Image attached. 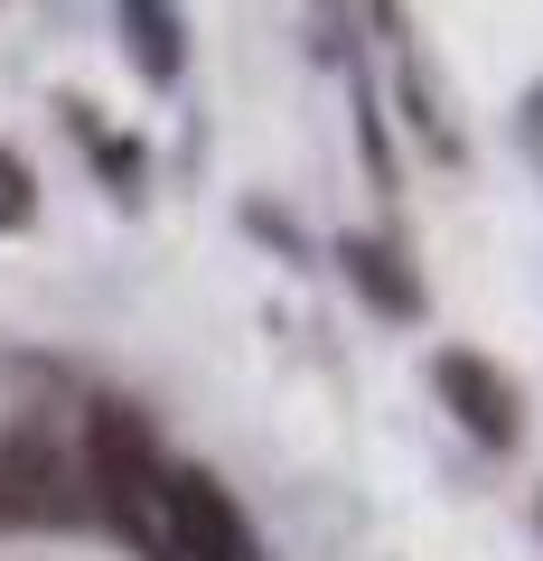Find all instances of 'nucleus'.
Returning a JSON list of instances; mask_svg holds the SVG:
<instances>
[{
	"mask_svg": "<svg viewBox=\"0 0 543 561\" xmlns=\"http://www.w3.org/2000/svg\"><path fill=\"white\" fill-rule=\"evenodd\" d=\"M160 440H150V421L132 412V402H94L84 412V486H94V515L113 524V534H132L150 561H160Z\"/></svg>",
	"mask_w": 543,
	"mask_h": 561,
	"instance_id": "nucleus-1",
	"label": "nucleus"
},
{
	"mask_svg": "<svg viewBox=\"0 0 543 561\" xmlns=\"http://www.w3.org/2000/svg\"><path fill=\"white\" fill-rule=\"evenodd\" d=\"M160 561H253V524L206 468L160 478Z\"/></svg>",
	"mask_w": 543,
	"mask_h": 561,
	"instance_id": "nucleus-2",
	"label": "nucleus"
},
{
	"mask_svg": "<svg viewBox=\"0 0 543 561\" xmlns=\"http://www.w3.org/2000/svg\"><path fill=\"white\" fill-rule=\"evenodd\" d=\"M84 496H76V468L47 449L38 421H20L0 440V524H76Z\"/></svg>",
	"mask_w": 543,
	"mask_h": 561,
	"instance_id": "nucleus-3",
	"label": "nucleus"
},
{
	"mask_svg": "<svg viewBox=\"0 0 543 561\" xmlns=\"http://www.w3.org/2000/svg\"><path fill=\"white\" fill-rule=\"evenodd\" d=\"M431 383H441V402L460 412V431H468V440H487V449H516V431H524V402H516V383H506L487 356H468V346H441V356H431Z\"/></svg>",
	"mask_w": 543,
	"mask_h": 561,
	"instance_id": "nucleus-4",
	"label": "nucleus"
},
{
	"mask_svg": "<svg viewBox=\"0 0 543 561\" xmlns=\"http://www.w3.org/2000/svg\"><path fill=\"white\" fill-rule=\"evenodd\" d=\"M338 262H347V280H357L384 319H422V280L403 272L394 243H365V234H357V243H338Z\"/></svg>",
	"mask_w": 543,
	"mask_h": 561,
	"instance_id": "nucleus-5",
	"label": "nucleus"
},
{
	"mask_svg": "<svg viewBox=\"0 0 543 561\" xmlns=\"http://www.w3.org/2000/svg\"><path fill=\"white\" fill-rule=\"evenodd\" d=\"M122 38H132V66H142L150 84H179L188 66V28L169 0H122Z\"/></svg>",
	"mask_w": 543,
	"mask_h": 561,
	"instance_id": "nucleus-6",
	"label": "nucleus"
},
{
	"mask_svg": "<svg viewBox=\"0 0 543 561\" xmlns=\"http://www.w3.org/2000/svg\"><path fill=\"white\" fill-rule=\"evenodd\" d=\"M29 216H38V179H29L20 150H0V234H20Z\"/></svg>",
	"mask_w": 543,
	"mask_h": 561,
	"instance_id": "nucleus-7",
	"label": "nucleus"
}]
</instances>
